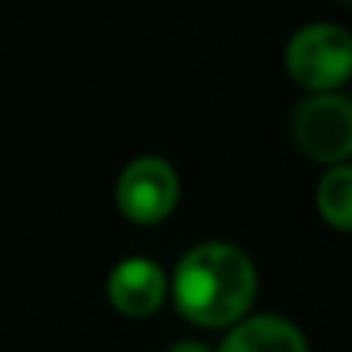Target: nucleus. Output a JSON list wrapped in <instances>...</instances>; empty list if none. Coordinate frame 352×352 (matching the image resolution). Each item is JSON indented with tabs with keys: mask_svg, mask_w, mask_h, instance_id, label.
I'll use <instances>...</instances> for the list:
<instances>
[{
	"mask_svg": "<svg viewBox=\"0 0 352 352\" xmlns=\"http://www.w3.org/2000/svg\"><path fill=\"white\" fill-rule=\"evenodd\" d=\"M284 69L306 94L343 91L352 81V32L337 22H306L287 38Z\"/></svg>",
	"mask_w": 352,
	"mask_h": 352,
	"instance_id": "obj_2",
	"label": "nucleus"
},
{
	"mask_svg": "<svg viewBox=\"0 0 352 352\" xmlns=\"http://www.w3.org/2000/svg\"><path fill=\"white\" fill-rule=\"evenodd\" d=\"M293 144L318 166L346 162L352 150V97L343 91H321L299 100L290 119Z\"/></svg>",
	"mask_w": 352,
	"mask_h": 352,
	"instance_id": "obj_4",
	"label": "nucleus"
},
{
	"mask_svg": "<svg viewBox=\"0 0 352 352\" xmlns=\"http://www.w3.org/2000/svg\"><path fill=\"white\" fill-rule=\"evenodd\" d=\"M215 352H309L306 333L284 315H246L228 327Z\"/></svg>",
	"mask_w": 352,
	"mask_h": 352,
	"instance_id": "obj_6",
	"label": "nucleus"
},
{
	"mask_svg": "<svg viewBox=\"0 0 352 352\" xmlns=\"http://www.w3.org/2000/svg\"><path fill=\"white\" fill-rule=\"evenodd\" d=\"M168 352H215V349H209V346L199 343V340H181V343H175Z\"/></svg>",
	"mask_w": 352,
	"mask_h": 352,
	"instance_id": "obj_8",
	"label": "nucleus"
},
{
	"mask_svg": "<svg viewBox=\"0 0 352 352\" xmlns=\"http://www.w3.org/2000/svg\"><path fill=\"white\" fill-rule=\"evenodd\" d=\"M340 7H352V0H337Z\"/></svg>",
	"mask_w": 352,
	"mask_h": 352,
	"instance_id": "obj_9",
	"label": "nucleus"
},
{
	"mask_svg": "<svg viewBox=\"0 0 352 352\" xmlns=\"http://www.w3.org/2000/svg\"><path fill=\"white\" fill-rule=\"evenodd\" d=\"M259 296L253 256L228 240L193 243L168 274V299L184 321L206 331L237 324Z\"/></svg>",
	"mask_w": 352,
	"mask_h": 352,
	"instance_id": "obj_1",
	"label": "nucleus"
},
{
	"mask_svg": "<svg viewBox=\"0 0 352 352\" xmlns=\"http://www.w3.org/2000/svg\"><path fill=\"white\" fill-rule=\"evenodd\" d=\"M107 299L122 318H150L168 302V274L146 256H128L116 262L107 278Z\"/></svg>",
	"mask_w": 352,
	"mask_h": 352,
	"instance_id": "obj_5",
	"label": "nucleus"
},
{
	"mask_svg": "<svg viewBox=\"0 0 352 352\" xmlns=\"http://www.w3.org/2000/svg\"><path fill=\"white\" fill-rule=\"evenodd\" d=\"M315 209L331 231L352 234V162L324 166L315 187Z\"/></svg>",
	"mask_w": 352,
	"mask_h": 352,
	"instance_id": "obj_7",
	"label": "nucleus"
},
{
	"mask_svg": "<svg viewBox=\"0 0 352 352\" xmlns=\"http://www.w3.org/2000/svg\"><path fill=\"white\" fill-rule=\"evenodd\" d=\"M346 162H352V150H349V160H346Z\"/></svg>",
	"mask_w": 352,
	"mask_h": 352,
	"instance_id": "obj_10",
	"label": "nucleus"
},
{
	"mask_svg": "<svg viewBox=\"0 0 352 352\" xmlns=\"http://www.w3.org/2000/svg\"><path fill=\"white\" fill-rule=\"evenodd\" d=\"M181 203V175L166 156L144 153L125 162L116 178V209L131 225L153 228L172 219Z\"/></svg>",
	"mask_w": 352,
	"mask_h": 352,
	"instance_id": "obj_3",
	"label": "nucleus"
}]
</instances>
